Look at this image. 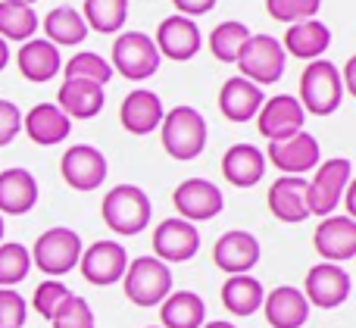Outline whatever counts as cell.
Here are the masks:
<instances>
[{"instance_id":"29","label":"cell","mask_w":356,"mask_h":328,"mask_svg":"<svg viewBox=\"0 0 356 328\" xmlns=\"http://www.w3.org/2000/svg\"><path fill=\"white\" fill-rule=\"evenodd\" d=\"M41 28H44V35H47V41L54 44V47H79V44L88 38L85 19H81V13L69 3L54 6V10L44 16Z\"/></svg>"},{"instance_id":"39","label":"cell","mask_w":356,"mask_h":328,"mask_svg":"<svg viewBox=\"0 0 356 328\" xmlns=\"http://www.w3.org/2000/svg\"><path fill=\"white\" fill-rule=\"evenodd\" d=\"M69 294L72 291H69L60 279H47V281H41V285L35 288V294H31V306H35L38 316L54 319V313L60 310V304L69 297Z\"/></svg>"},{"instance_id":"2","label":"cell","mask_w":356,"mask_h":328,"mask_svg":"<svg viewBox=\"0 0 356 328\" xmlns=\"http://www.w3.org/2000/svg\"><path fill=\"white\" fill-rule=\"evenodd\" d=\"M300 106L313 116H332L338 113L344 100V85H341V69L332 60H313L307 63L300 75Z\"/></svg>"},{"instance_id":"21","label":"cell","mask_w":356,"mask_h":328,"mask_svg":"<svg viewBox=\"0 0 356 328\" xmlns=\"http://www.w3.org/2000/svg\"><path fill=\"white\" fill-rule=\"evenodd\" d=\"M22 131L41 147H56L60 141H66L72 131V119L60 110L56 104H35L22 116Z\"/></svg>"},{"instance_id":"32","label":"cell","mask_w":356,"mask_h":328,"mask_svg":"<svg viewBox=\"0 0 356 328\" xmlns=\"http://www.w3.org/2000/svg\"><path fill=\"white\" fill-rule=\"evenodd\" d=\"M81 19H85L88 31L94 28L100 35H116L129 22V0H85Z\"/></svg>"},{"instance_id":"17","label":"cell","mask_w":356,"mask_h":328,"mask_svg":"<svg viewBox=\"0 0 356 328\" xmlns=\"http://www.w3.org/2000/svg\"><path fill=\"white\" fill-rule=\"evenodd\" d=\"M313 247L322 263H347L356 256V219L325 216L313 231Z\"/></svg>"},{"instance_id":"25","label":"cell","mask_w":356,"mask_h":328,"mask_svg":"<svg viewBox=\"0 0 356 328\" xmlns=\"http://www.w3.org/2000/svg\"><path fill=\"white\" fill-rule=\"evenodd\" d=\"M282 47L284 54L297 56V60H322V54L332 47V28L319 19H303V22L288 25Z\"/></svg>"},{"instance_id":"4","label":"cell","mask_w":356,"mask_h":328,"mask_svg":"<svg viewBox=\"0 0 356 328\" xmlns=\"http://www.w3.org/2000/svg\"><path fill=\"white\" fill-rule=\"evenodd\" d=\"M122 288L135 306H160L172 294V269L156 256H135L125 266Z\"/></svg>"},{"instance_id":"48","label":"cell","mask_w":356,"mask_h":328,"mask_svg":"<svg viewBox=\"0 0 356 328\" xmlns=\"http://www.w3.org/2000/svg\"><path fill=\"white\" fill-rule=\"evenodd\" d=\"M147 328H160V325H147Z\"/></svg>"},{"instance_id":"41","label":"cell","mask_w":356,"mask_h":328,"mask_svg":"<svg viewBox=\"0 0 356 328\" xmlns=\"http://www.w3.org/2000/svg\"><path fill=\"white\" fill-rule=\"evenodd\" d=\"M19 131H22V110L13 100H0V147L16 141Z\"/></svg>"},{"instance_id":"24","label":"cell","mask_w":356,"mask_h":328,"mask_svg":"<svg viewBox=\"0 0 356 328\" xmlns=\"http://www.w3.org/2000/svg\"><path fill=\"white\" fill-rule=\"evenodd\" d=\"M263 91H259L253 81L241 79V75H232L228 81H222L219 88V110L228 122H250L257 119L259 106H263Z\"/></svg>"},{"instance_id":"10","label":"cell","mask_w":356,"mask_h":328,"mask_svg":"<svg viewBox=\"0 0 356 328\" xmlns=\"http://www.w3.org/2000/svg\"><path fill=\"white\" fill-rule=\"evenodd\" d=\"M172 206L178 210V219L184 222H209L222 213L225 197H222L219 185L207 179H184L172 191Z\"/></svg>"},{"instance_id":"46","label":"cell","mask_w":356,"mask_h":328,"mask_svg":"<svg viewBox=\"0 0 356 328\" xmlns=\"http://www.w3.org/2000/svg\"><path fill=\"white\" fill-rule=\"evenodd\" d=\"M13 3H22V6H35L38 0H13Z\"/></svg>"},{"instance_id":"34","label":"cell","mask_w":356,"mask_h":328,"mask_svg":"<svg viewBox=\"0 0 356 328\" xmlns=\"http://www.w3.org/2000/svg\"><path fill=\"white\" fill-rule=\"evenodd\" d=\"M250 38V28L238 19H228V22H219L213 31H209V54L219 63H234L238 60V50L244 47V41Z\"/></svg>"},{"instance_id":"11","label":"cell","mask_w":356,"mask_h":328,"mask_svg":"<svg viewBox=\"0 0 356 328\" xmlns=\"http://www.w3.org/2000/svg\"><path fill=\"white\" fill-rule=\"evenodd\" d=\"M303 297L309 306L322 310H338L350 297V275L338 263H316L303 279Z\"/></svg>"},{"instance_id":"43","label":"cell","mask_w":356,"mask_h":328,"mask_svg":"<svg viewBox=\"0 0 356 328\" xmlns=\"http://www.w3.org/2000/svg\"><path fill=\"white\" fill-rule=\"evenodd\" d=\"M341 85H344V94H356V56H350L341 69Z\"/></svg>"},{"instance_id":"42","label":"cell","mask_w":356,"mask_h":328,"mask_svg":"<svg viewBox=\"0 0 356 328\" xmlns=\"http://www.w3.org/2000/svg\"><path fill=\"white\" fill-rule=\"evenodd\" d=\"M175 3V10H178V16H188V19H194V16H203V13H209L219 0H172Z\"/></svg>"},{"instance_id":"7","label":"cell","mask_w":356,"mask_h":328,"mask_svg":"<svg viewBox=\"0 0 356 328\" xmlns=\"http://www.w3.org/2000/svg\"><path fill=\"white\" fill-rule=\"evenodd\" d=\"M31 263L41 269L50 279H60V275L72 272L81 260V238L79 231L66 229V225H56V229H47L44 235H38L35 247L29 250Z\"/></svg>"},{"instance_id":"9","label":"cell","mask_w":356,"mask_h":328,"mask_svg":"<svg viewBox=\"0 0 356 328\" xmlns=\"http://www.w3.org/2000/svg\"><path fill=\"white\" fill-rule=\"evenodd\" d=\"M106 172H110V163L91 144H72L60 156V175L75 191H97L106 181Z\"/></svg>"},{"instance_id":"27","label":"cell","mask_w":356,"mask_h":328,"mask_svg":"<svg viewBox=\"0 0 356 328\" xmlns=\"http://www.w3.org/2000/svg\"><path fill=\"white\" fill-rule=\"evenodd\" d=\"M222 175L234 188H253L266 175V156L253 144H232L222 156Z\"/></svg>"},{"instance_id":"47","label":"cell","mask_w":356,"mask_h":328,"mask_svg":"<svg viewBox=\"0 0 356 328\" xmlns=\"http://www.w3.org/2000/svg\"><path fill=\"white\" fill-rule=\"evenodd\" d=\"M0 244H3V216H0Z\"/></svg>"},{"instance_id":"22","label":"cell","mask_w":356,"mask_h":328,"mask_svg":"<svg viewBox=\"0 0 356 328\" xmlns=\"http://www.w3.org/2000/svg\"><path fill=\"white\" fill-rule=\"evenodd\" d=\"M263 313L272 328H303L309 319V304L300 288L282 285L263 297Z\"/></svg>"},{"instance_id":"3","label":"cell","mask_w":356,"mask_h":328,"mask_svg":"<svg viewBox=\"0 0 356 328\" xmlns=\"http://www.w3.org/2000/svg\"><path fill=\"white\" fill-rule=\"evenodd\" d=\"M100 213H104V222L110 225L116 235H125V238L141 235V231L150 225V216H154V210H150V197L138 185L110 188L106 197H104Z\"/></svg>"},{"instance_id":"38","label":"cell","mask_w":356,"mask_h":328,"mask_svg":"<svg viewBox=\"0 0 356 328\" xmlns=\"http://www.w3.org/2000/svg\"><path fill=\"white\" fill-rule=\"evenodd\" d=\"M319 6H322V0H266L269 16L284 25L303 22V19H316Z\"/></svg>"},{"instance_id":"31","label":"cell","mask_w":356,"mask_h":328,"mask_svg":"<svg viewBox=\"0 0 356 328\" xmlns=\"http://www.w3.org/2000/svg\"><path fill=\"white\" fill-rule=\"evenodd\" d=\"M263 281L253 275H228V281L222 285V306L232 316H253L257 310H263Z\"/></svg>"},{"instance_id":"12","label":"cell","mask_w":356,"mask_h":328,"mask_svg":"<svg viewBox=\"0 0 356 328\" xmlns=\"http://www.w3.org/2000/svg\"><path fill=\"white\" fill-rule=\"evenodd\" d=\"M307 113H303L300 100L291 94H278V97H266L257 113V131L266 141H284V138L303 131Z\"/></svg>"},{"instance_id":"44","label":"cell","mask_w":356,"mask_h":328,"mask_svg":"<svg viewBox=\"0 0 356 328\" xmlns=\"http://www.w3.org/2000/svg\"><path fill=\"white\" fill-rule=\"evenodd\" d=\"M6 63H10V44H6L3 38H0V72L6 69Z\"/></svg>"},{"instance_id":"20","label":"cell","mask_w":356,"mask_h":328,"mask_svg":"<svg viewBox=\"0 0 356 328\" xmlns=\"http://www.w3.org/2000/svg\"><path fill=\"white\" fill-rule=\"evenodd\" d=\"M163 116H166V110H163L160 94L147 91V88H138V91L125 94L122 106H119V122L131 135H150V131H156Z\"/></svg>"},{"instance_id":"8","label":"cell","mask_w":356,"mask_h":328,"mask_svg":"<svg viewBox=\"0 0 356 328\" xmlns=\"http://www.w3.org/2000/svg\"><path fill=\"white\" fill-rule=\"evenodd\" d=\"M160 50H156L154 38L147 31H122L113 41V72L125 75L129 81H144L150 75H156L160 69Z\"/></svg>"},{"instance_id":"13","label":"cell","mask_w":356,"mask_h":328,"mask_svg":"<svg viewBox=\"0 0 356 328\" xmlns=\"http://www.w3.org/2000/svg\"><path fill=\"white\" fill-rule=\"evenodd\" d=\"M263 156L282 175H300L303 179L307 172H313L319 166V141L309 131H297L284 141H269Z\"/></svg>"},{"instance_id":"35","label":"cell","mask_w":356,"mask_h":328,"mask_svg":"<svg viewBox=\"0 0 356 328\" xmlns=\"http://www.w3.org/2000/svg\"><path fill=\"white\" fill-rule=\"evenodd\" d=\"M63 75H66V79H85V81H94V85L106 88L116 72H113V66L106 63V56L94 54V50H79V54L63 66Z\"/></svg>"},{"instance_id":"30","label":"cell","mask_w":356,"mask_h":328,"mask_svg":"<svg viewBox=\"0 0 356 328\" xmlns=\"http://www.w3.org/2000/svg\"><path fill=\"white\" fill-rule=\"evenodd\" d=\"M160 328H200L207 322V304L194 291H172L160 304Z\"/></svg>"},{"instance_id":"15","label":"cell","mask_w":356,"mask_h":328,"mask_svg":"<svg viewBox=\"0 0 356 328\" xmlns=\"http://www.w3.org/2000/svg\"><path fill=\"white\" fill-rule=\"evenodd\" d=\"M154 44H156V50H160V56H169V60H175V63H188L200 54L203 35L194 19L175 13V16H166L156 25Z\"/></svg>"},{"instance_id":"16","label":"cell","mask_w":356,"mask_h":328,"mask_svg":"<svg viewBox=\"0 0 356 328\" xmlns=\"http://www.w3.org/2000/svg\"><path fill=\"white\" fill-rule=\"evenodd\" d=\"M197 250H200V231H197V225L184 222V219H163L160 225H156L154 231V256L156 260H163L169 266V263H188L197 256Z\"/></svg>"},{"instance_id":"36","label":"cell","mask_w":356,"mask_h":328,"mask_svg":"<svg viewBox=\"0 0 356 328\" xmlns=\"http://www.w3.org/2000/svg\"><path fill=\"white\" fill-rule=\"evenodd\" d=\"M31 272V254L25 244L3 241L0 244V288H16Z\"/></svg>"},{"instance_id":"28","label":"cell","mask_w":356,"mask_h":328,"mask_svg":"<svg viewBox=\"0 0 356 328\" xmlns=\"http://www.w3.org/2000/svg\"><path fill=\"white\" fill-rule=\"evenodd\" d=\"M16 63H19V72H22L29 81H35V85L50 81L63 69L60 50H56L47 38H29V41L19 47Z\"/></svg>"},{"instance_id":"18","label":"cell","mask_w":356,"mask_h":328,"mask_svg":"<svg viewBox=\"0 0 356 328\" xmlns=\"http://www.w3.org/2000/svg\"><path fill=\"white\" fill-rule=\"evenodd\" d=\"M213 263L228 275H247L259 263L257 235L244 229H232L213 244Z\"/></svg>"},{"instance_id":"6","label":"cell","mask_w":356,"mask_h":328,"mask_svg":"<svg viewBox=\"0 0 356 328\" xmlns=\"http://www.w3.org/2000/svg\"><path fill=\"white\" fill-rule=\"evenodd\" d=\"M353 181V163L347 156H334L316 166V175L307 181V206L309 216H334L347 185Z\"/></svg>"},{"instance_id":"40","label":"cell","mask_w":356,"mask_h":328,"mask_svg":"<svg viewBox=\"0 0 356 328\" xmlns=\"http://www.w3.org/2000/svg\"><path fill=\"white\" fill-rule=\"evenodd\" d=\"M29 304L16 288H0V328H25Z\"/></svg>"},{"instance_id":"19","label":"cell","mask_w":356,"mask_h":328,"mask_svg":"<svg viewBox=\"0 0 356 328\" xmlns=\"http://www.w3.org/2000/svg\"><path fill=\"white\" fill-rule=\"evenodd\" d=\"M266 200H269V213L278 219V222L300 225L309 219L307 179H300V175H282V179H275Z\"/></svg>"},{"instance_id":"1","label":"cell","mask_w":356,"mask_h":328,"mask_svg":"<svg viewBox=\"0 0 356 328\" xmlns=\"http://www.w3.org/2000/svg\"><path fill=\"white\" fill-rule=\"evenodd\" d=\"M207 138H209V129H207V119L197 106H172V110L163 116L160 122V141H163V150H166L172 160H197L207 147Z\"/></svg>"},{"instance_id":"45","label":"cell","mask_w":356,"mask_h":328,"mask_svg":"<svg viewBox=\"0 0 356 328\" xmlns=\"http://www.w3.org/2000/svg\"><path fill=\"white\" fill-rule=\"evenodd\" d=\"M200 328H238V325H232V322H222V319H216V322H203Z\"/></svg>"},{"instance_id":"26","label":"cell","mask_w":356,"mask_h":328,"mask_svg":"<svg viewBox=\"0 0 356 328\" xmlns=\"http://www.w3.org/2000/svg\"><path fill=\"white\" fill-rule=\"evenodd\" d=\"M104 88L85 79H63L60 91H56V106L69 119H94L104 110Z\"/></svg>"},{"instance_id":"23","label":"cell","mask_w":356,"mask_h":328,"mask_svg":"<svg viewBox=\"0 0 356 328\" xmlns=\"http://www.w3.org/2000/svg\"><path fill=\"white\" fill-rule=\"evenodd\" d=\"M38 204V181L29 169L13 166L0 172V216H25Z\"/></svg>"},{"instance_id":"33","label":"cell","mask_w":356,"mask_h":328,"mask_svg":"<svg viewBox=\"0 0 356 328\" xmlns=\"http://www.w3.org/2000/svg\"><path fill=\"white\" fill-rule=\"evenodd\" d=\"M38 16H35V6H22V3H13V0H0V38L6 44L19 41L25 44L29 38H35L38 31Z\"/></svg>"},{"instance_id":"14","label":"cell","mask_w":356,"mask_h":328,"mask_svg":"<svg viewBox=\"0 0 356 328\" xmlns=\"http://www.w3.org/2000/svg\"><path fill=\"white\" fill-rule=\"evenodd\" d=\"M81 275L85 281L97 288H110L116 281H122L125 266H129V254L119 241H94L88 250H81Z\"/></svg>"},{"instance_id":"37","label":"cell","mask_w":356,"mask_h":328,"mask_svg":"<svg viewBox=\"0 0 356 328\" xmlns=\"http://www.w3.org/2000/svg\"><path fill=\"white\" fill-rule=\"evenodd\" d=\"M50 325L54 328H97V319H94V310L88 306L85 297L69 294V297L60 304V310L54 313Z\"/></svg>"},{"instance_id":"5","label":"cell","mask_w":356,"mask_h":328,"mask_svg":"<svg viewBox=\"0 0 356 328\" xmlns=\"http://www.w3.org/2000/svg\"><path fill=\"white\" fill-rule=\"evenodd\" d=\"M284 63H288V54H284L282 41L272 35H250L244 41V47L238 50V60L234 66L241 69V79L253 81L257 88L272 85L284 75Z\"/></svg>"}]
</instances>
